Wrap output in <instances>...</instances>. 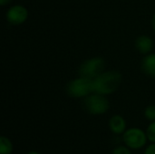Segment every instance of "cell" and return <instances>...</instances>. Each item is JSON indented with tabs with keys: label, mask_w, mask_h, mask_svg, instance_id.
I'll return each mask as SVG.
<instances>
[{
	"label": "cell",
	"mask_w": 155,
	"mask_h": 154,
	"mask_svg": "<svg viewBox=\"0 0 155 154\" xmlns=\"http://www.w3.org/2000/svg\"><path fill=\"white\" fill-rule=\"evenodd\" d=\"M28 16V12L26 8L23 5H16L9 8L6 13V19L12 25H21L23 24Z\"/></svg>",
	"instance_id": "8992f818"
},
{
	"label": "cell",
	"mask_w": 155,
	"mask_h": 154,
	"mask_svg": "<svg viewBox=\"0 0 155 154\" xmlns=\"http://www.w3.org/2000/svg\"><path fill=\"white\" fill-rule=\"evenodd\" d=\"M142 70L146 75L155 78V54H150L143 59Z\"/></svg>",
	"instance_id": "ba28073f"
},
{
	"label": "cell",
	"mask_w": 155,
	"mask_h": 154,
	"mask_svg": "<svg viewBox=\"0 0 155 154\" xmlns=\"http://www.w3.org/2000/svg\"><path fill=\"white\" fill-rule=\"evenodd\" d=\"M12 0H0V5H5L7 4H9Z\"/></svg>",
	"instance_id": "9a60e30c"
},
{
	"label": "cell",
	"mask_w": 155,
	"mask_h": 154,
	"mask_svg": "<svg viewBox=\"0 0 155 154\" xmlns=\"http://www.w3.org/2000/svg\"><path fill=\"white\" fill-rule=\"evenodd\" d=\"M146 135L152 143H155V121H153L147 128Z\"/></svg>",
	"instance_id": "8fae6325"
},
{
	"label": "cell",
	"mask_w": 155,
	"mask_h": 154,
	"mask_svg": "<svg viewBox=\"0 0 155 154\" xmlns=\"http://www.w3.org/2000/svg\"><path fill=\"white\" fill-rule=\"evenodd\" d=\"M13 151V144L5 136L0 137V154H10Z\"/></svg>",
	"instance_id": "30bf717a"
},
{
	"label": "cell",
	"mask_w": 155,
	"mask_h": 154,
	"mask_svg": "<svg viewBox=\"0 0 155 154\" xmlns=\"http://www.w3.org/2000/svg\"><path fill=\"white\" fill-rule=\"evenodd\" d=\"M144 154H155V143L151 144L146 150Z\"/></svg>",
	"instance_id": "5bb4252c"
},
{
	"label": "cell",
	"mask_w": 155,
	"mask_h": 154,
	"mask_svg": "<svg viewBox=\"0 0 155 154\" xmlns=\"http://www.w3.org/2000/svg\"><path fill=\"white\" fill-rule=\"evenodd\" d=\"M122 74L116 70L104 72L93 81V92L94 93L107 95L114 93L122 83Z\"/></svg>",
	"instance_id": "6da1fadb"
},
{
	"label": "cell",
	"mask_w": 155,
	"mask_h": 154,
	"mask_svg": "<svg viewBox=\"0 0 155 154\" xmlns=\"http://www.w3.org/2000/svg\"><path fill=\"white\" fill-rule=\"evenodd\" d=\"M153 29L155 30V15H154V16H153Z\"/></svg>",
	"instance_id": "2e32d148"
},
{
	"label": "cell",
	"mask_w": 155,
	"mask_h": 154,
	"mask_svg": "<svg viewBox=\"0 0 155 154\" xmlns=\"http://www.w3.org/2000/svg\"><path fill=\"white\" fill-rule=\"evenodd\" d=\"M105 62L102 57H93L85 60L79 67V76L94 81L104 72Z\"/></svg>",
	"instance_id": "7a4b0ae2"
},
{
	"label": "cell",
	"mask_w": 155,
	"mask_h": 154,
	"mask_svg": "<svg viewBox=\"0 0 155 154\" xmlns=\"http://www.w3.org/2000/svg\"><path fill=\"white\" fill-rule=\"evenodd\" d=\"M124 142L131 149L136 150L143 147L147 141V135L138 128H132L124 133Z\"/></svg>",
	"instance_id": "5b68a950"
},
{
	"label": "cell",
	"mask_w": 155,
	"mask_h": 154,
	"mask_svg": "<svg viewBox=\"0 0 155 154\" xmlns=\"http://www.w3.org/2000/svg\"><path fill=\"white\" fill-rule=\"evenodd\" d=\"M113 154H131V152L128 148L124 146H119L115 148L113 152Z\"/></svg>",
	"instance_id": "4fadbf2b"
},
{
	"label": "cell",
	"mask_w": 155,
	"mask_h": 154,
	"mask_svg": "<svg viewBox=\"0 0 155 154\" xmlns=\"http://www.w3.org/2000/svg\"><path fill=\"white\" fill-rule=\"evenodd\" d=\"M28 154H40V153H38V152H29Z\"/></svg>",
	"instance_id": "e0dca14e"
},
{
	"label": "cell",
	"mask_w": 155,
	"mask_h": 154,
	"mask_svg": "<svg viewBox=\"0 0 155 154\" xmlns=\"http://www.w3.org/2000/svg\"><path fill=\"white\" fill-rule=\"evenodd\" d=\"M135 47L142 54H149L153 47V42L149 36L141 35L135 41Z\"/></svg>",
	"instance_id": "52a82bcc"
},
{
	"label": "cell",
	"mask_w": 155,
	"mask_h": 154,
	"mask_svg": "<svg viewBox=\"0 0 155 154\" xmlns=\"http://www.w3.org/2000/svg\"><path fill=\"white\" fill-rule=\"evenodd\" d=\"M84 107L90 114L99 115L107 112L109 109V102L104 95L94 93L84 98Z\"/></svg>",
	"instance_id": "277c9868"
},
{
	"label": "cell",
	"mask_w": 155,
	"mask_h": 154,
	"mask_svg": "<svg viewBox=\"0 0 155 154\" xmlns=\"http://www.w3.org/2000/svg\"><path fill=\"white\" fill-rule=\"evenodd\" d=\"M109 126L113 133H114L115 134H121L124 132L126 123H125L124 119L122 116L114 115L110 119Z\"/></svg>",
	"instance_id": "9c48e42d"
},
{
	"label": "cell",
	"mask_w": 155,
	"mask_h": 154,
	"mask_svg": "<svg viewBox=\"0 0 155 154\" xmlns=\"http://www.w3.org/2000/svg\"><path fill=\"white\" fill-rule=\"evenodd\" d=\"M145 117L150 121H155V105H150L145 109Z\"/></svg>",
	"instance_id": "7c38bea8"
},
{
	"label": "cell",
	"mask_w": 155,
	"mask_h": 154,
	"mask_svg": "<svg viewBox=\"0 0 155 154\" xmlns=\"http://www.w3.org/2000/svg\"><path fill=\"white\" fill-rule=\"evenodd\" d=\"M66 92L69 96L74 98H83L88 96L93 92V81L79 76L71 81L66 86Z\"/></svg>",
	"instance_id": "3957f363"
}]
</instances>
